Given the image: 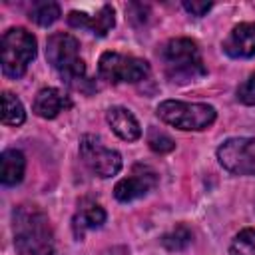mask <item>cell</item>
Masks as SVG:
<instances>
[{
    "label": "cell",
    "mask_w": 255,
    "mask_h": 255,
    "mask_svg": "<svg viewBox=\"0 0 255 255\" xmlns=\"http://www.w3.org/2000/svg\"><path fill=\"white\" fill-rule=\"evenodd\" d=\"M14 245L22 255H54V231L48 215L30 203H22L12 211Z\"/></svg>",
    "instance_id": "cell-1"
},
{
    "label": "cell",
    "mask_w": 255,
    "mask_h": 255,
    "mask_svg": "<svg viewBox=\"0 0 255 255\" xmlns=\"http://www.w3.org/2000/svg\"><path fill=\"white\" fill-rule=\"evenodd\" d=\"M163 74L173 84H189L207 74L197 44L189 38H173L159 50Z\"/></svg>",
    "instance_id": "cell-2"
},
{
    "label": "cell",
    "mask_w": 255,
    "mask_h": 255,
    "mask_svg": "<svg viewBox=\"0 0 255 255\" xmlns=\"http://www.w3.org/2000/svg\"><path fill=\"white\" fill-rule=\"evenodd\" d=\"M46 60L68 86L76 90H86V84H90L84 60L80 58V42L72 34H52L46 40Z\"/></svg>",
    "instance_id": "cell-3"
},
{
    "label": "cell",
    "mask_w": 255,
    "mask_h": 255,
    "mask_svg": "<svg viewBox=\"0 0 255 255\" xmlns=\"http://www.w3.org/2000/svg\"><path fill=\"white\" fill-rule=\"evenodd\" d=\"M157 118L181 131H201L207 129L215 118L217 112L209 104L201 102H179V100H163L155 108Z\"/></svg>",
    "instance_id": "cell-4"
},
{
    "label": "cell",
    "mask_w": 255,
    "mask_h": 255,
    "mask_svg": "<svg viewBox=\"0 0 255 255\" xmlns=\"http://www.w3.org/2000/svg\"><path fill=\"white\" fill-rule=\"evenodd\" d=\"M36 38L26 28H10L2 36V72L8 78H22L36 58Z\"/></svg>",
    "instance_id": "cell-5"
},
{
    "label": "cell",
    "mask_w": 255,
    "mask_h": 255,
    "mask_svg": "<svg viewBox=\"0 0 255 255\" xmlns=\"http://www.w3.org/2000/svg\"><path fill=\"white\" fill-rule=\"evenodd\" d=\"M149 72L145 60L120 52H104L98 62V76L110 84H137L145 80Z\"/></svg>",
    "instance_id": "cell-6"
},
{
    "label": "cell",
    "mask_w": 255,
    "mask_h": 255,
    "mask_svg": "<svg viewBox=\"0 0 255 255\" xmlns=\"http://www.w3.org/2000/svg\"><path fill=\"white\" fill-rule=\"evenodd\" d=\"M80 157L86 163V167L102 179H108V177H114L116 173H120L122 163H124L122 155L116 149L106 147L102 143V139L92 135V133L82 135V139H80Z\"/></svg>",
    "instance_id": "cell-7"
},
{
    "label": "cell",
    "mask_w": 255,
    "mask_h": 255,
    "mask_svg": "<svg viewBox=\"0 0 255 255\" xmlns=\"http://www.w3.org/2000/svg\"><path fill=\"white\" fill-rule=\"evenodd\" d=\"M223 169L235 175H255V137H229L217 147Z\"/></svg>",
    "instance_id": "cell-8"
},
{
    "label": "cell",
    "mask_w": 255,
    "mask_h": 255,
    "mask_svg": "<svg viewBox=\"0 0 255 255\" xmlns=\"http://www.w3.org/2000/svg\"><path fill=\"white\" fill-rule=\"evenodd\" d=\"M157 185V173L149 165H133L131 173L124 179H120L114 187V197L122 203H129L133 199H139L147 195Z\"/></svg>",
    "instance_id": "cell-9"
},
{
    "label": "cell",
    "mask_w": 255,
    "mask_h": 255,
    "mask_svg": "<svg viewBox=\"0 0 255 255\" xmlns=\"http://www.w3.org/2000/svg\"><path fill=\"white\" fill-rule=\"evenodd\" d=\"M68 24L72 28H84V30H90L92 34L96 36H106L114 26H116V12L110 4H104L98 14L90 16L86 12H78V10H72L68 14Z\"/></svg>",
    "instance_id": "cell-10"
},
{
    "label": "cell",
    "mask_w": 255,
    "mask_h": 255,
    "mask_svg": "<svg viewBox=\"0 0 255 255\" xmlns=\"http://www.w3.org/2000/svg\"><path fill=\"white\" fill-rule=\"evenodd\" d=\"M223 52L229 58H253L255 56V22L237 24L223 42Z\"/></svg>",
    "instance_id": "cell-11"
},
{
    "label": "cell",
    "mask_w": 255,
    "mask_h": 255,
    "mask_svg": "<svg viewBox=\"0 0 255 255\" xmlns=\"http://www.w3.org/2000/svg\"><path fill=\"white\" fill-rule=\"evenodd\" d=\"M106 120L112 128V131L124 139V141H135L141 137V126L135 120V116L122 106H114L106 112Z\"/></svg>",
    "instance_id": "cell-12"
},
{
    "label": "cell",
    "mask_w": 255,
    "mask_h": 255,
    "mask_svg": "<svg viewBox=\"0 0 255 255\" xmlns=\"http://www.w3.org/2000/svg\"><path fill=\"white\" fill-rule=\"evenodd\" d=\"M70 106H72V102L62 90H58V88H42L34 98L32 110H34V114L38 118L54 120L60 112H64Z\"/></svg>",
    "instance_id": "cell-13"
},
{
    "label": "cell",
    "mask_w": 255,
    "mask_h": 255,
    "mask_svg": "<svg viewBox=\"0 0 255 255\" xmlns=\"http://www.w3.org/2000/svg\"><path fill=\"white\" fill-rule=\"evenodd\" d=\"M26 171V157L18 149H6L0 155V181L6 187L18 185L24 179Z\"/></svg>",
    "instance_id": "cell-14"
},
{
    "label": "cell",
    "mask_w": 255,
    "mask_h": 255,
    "mask_svg": "<svg viewBox=\"0 0 255 255\" xmlns=\"http://www.w3.org/2000/svg\"><path fill=\"white\" fill-rule=\"evenodd\" d=\"M106 223V211L102 205L94 203V201H80L78 213L74 215V233L76 237H82L88 229H98Z\"/></svg>",
    "instance_id": "cell-15"
},
{
    "label": "cell",
    "mask_w": 255,
    "mask_h": 255,
    "mask_svg": "<svg viewBox=\"0 0 255 255\" xmlns=\"http://www.w3.org/2000/svg\"><path fill=\"white\" fill-rule=\"evenodd\" d=\"M26 120V112L22 102L12 94V92H4L2 94V124L6 126H22Z\"/></svg>",
    "instance_id": "cell-16"
},
{
    "label": "cell",
    "mask_w": 255,
    "mask_h": 255,
    "mask_svg": "<svg viewBox=\"0 0 255 255\" xmlns=\"http://www.w3.org/2000/svg\"><path fill=\"white\" fill-rule=\"evenodd\" d=\"M62 16V10L56 2H34L30 10V20L38 26H52Z\"/></svg>",
    "instance_id": "cell-17"
},
{
    "label": "cell",
    "mask_w": 255,
    "mask_h": 255,
    "mask_svg": "<svg viewBox=\"0 0 255 255\" xmlns=\"http://www.w3.org/2000/svg\"><path fill=\"white\" fill-rule=\"evenodd\" d=\"M191 243V231L185 225H177L175 229H171L169 233H165L161 237V245L167 251H181Z\"/></svg>",
    "instance_id": "cell-18"
},
{
    "label": "cell",
    "mask_w": 255,
    "mask_h": 255,
    "mask_svg": "<svg viewBox=\"0 0 255 255\" xmlns=\"http://www.w3.org/2000/svg\"><path fill=\"white\" fill-rule=\"evenodd\" d=\"M229 255H255V229L239 231L229 245Z\"/></svg>",
    "instance_id": "cell-19"
},
{
    "label": "cell",
    "mask_w": 255,
    "mask_h": 255,
    "mask_svg": "<svg viewBox=\"0 0 255 255\" xmlns=\"http://www.w3.org/2000/svg\"><path fill=\"white\" fill-rule=\"evenodd\" d=\"M147 145H149L155 153H169V151H173L175 141H173L165 131H161V129H157V128H149V129H147Z\"/></svg>",
    "instance_id": "cell-20"
},
{
    "label": "cell",
    "mask_w": 255,
    "mask_h": 255,
    "mask_svg": "<svg viewBox=\"0 0 255 255\" xmlns=\"http://www.w3.org/2000/svg\"><path fill=\"white\" fill-rule=\"evenodd\" d=\"M237 100L245 106H255V74H251L239 88H237Z\"/></svg>",
    "instance_id": "cell-21"
},
{
    "label": "cell",
    "mask_w": 255,
    "mask_h": 255,
    "mask_svg": "<svg viewBox=\"0 0 255 255\" xmlns=\"http://www.w3.org/2000/svg\"><path fill=\"white\" fill-rule=\"evenodd\" d=\"M183 8L191 16H203L213 8V4L211 2H197V0H183Z\"/></svg>",
    "instance_id": "cell-22"
}]
</instances>
